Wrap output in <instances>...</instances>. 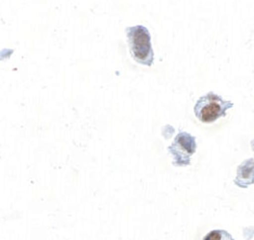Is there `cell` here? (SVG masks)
I'll return each mask as SVG.
<instances>
[{
    "label": "cell",
    "mask_w": 254,
    "mask_h": 240,
    "mask_svg": "<svg viewBox=\"0 0 254 240\" xmlns=\"http://www.w3.org/2000/svg\"><path fill=\"white\" fill-rule=\"evenodd\" d=\"M126 31L134 59L140 64L151 66L153 62V51L149 31L141 25L129 27Z\"/></svg>",
    "instance_id": "1"
},
{
    "label": "cell",
    "mask_w": 254,
    "mask_h": 240,
    "mask_svg": "<svg viewBox=\"0 0 254 240\" xmlns=\"http://www.w3.org/2000/svg\"><path fill=\"white\" fill-rule=\"evenodd\" d=\"M232 106L234 103L225 101L210 92L198 100L195 105V114L202 123H213L222 117H225L226 111Z\"/></svg>",
    "instance_id": "2"
},
{
    "label": "cell",
    "mask_w": 254,
    "mask_h": 240,
    "mask_svg": "<svg viewBox=\"0 0 254 240\" xmlns=\"http://www.w3.org/2000/svg\"><path fill=\"white\" fill-rule=\"evenodd\" d=\"M251 147H252V149L254 151V140H252V142H251Z\"/></svg>",
    "instance_id": "5"
},
{
    "label": "cell",
    "mask_w": 254,
    "mask_h": 240,
    "mask_svg": "<svg viewBox=\"0 0 254 240\" xmlns=\"http://www.w3.org/2000/svg\"><path fill=\"white\" fill-rule=\"evenodd\" d=\"M231 237L229 233L223 230H214L209 232L203 240H228Z\"/></svg>",
    "instance_id": "4"
},
{
    "label": "cell",
    "mask_w": 254,
    "mask_h": 240,
    "mask_svg": "<svg viewBox=\"0 0 254 240\" xmlns=\"http://www.w3.org/2000/svg\"><path fill=\"white\" fill-rule=\"evenodd\" d=\"M236 185L242 189H247L254 184V159L250 158L243 162L237 172V178L235 179Z\"/></svg>",
    "instance_id": "3"
}]
</instances>
